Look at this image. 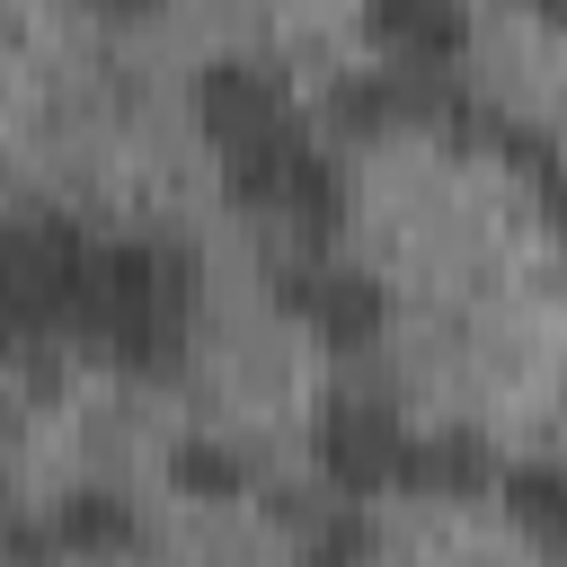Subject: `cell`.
<instances>
[{
    "label": "cell",
    "instance_id": "15",
    "mask_svg": "<svg viewBox=\"0 0 567 567\" xmlns=\"http://www.w3.org/2000/svg\"><path fill=\"white\" fill-rule=\"evenodd\" d=\"M514 9H523L532 27H567V0H514Z\"/></svg>",
    "mask_w": 567,
    "mask_h": 567
},
{
    "label": "cell",
    "instance_id": "16",
    "mask_svg": "<svg viewBox=\"0 0 567 567\" xmlns=\"http://www.w3.org/2000/svg\"><path fill=\"white\" fill-rule=\"evenodd\" d=\"M97 9H106V18H151L159 0H97Z\"/></svg>",
    "mask_w": 567,
    "mask_h": 567
},
{
    "label": "cell",
    "instance_id": "9",
    "mask_svg": "<svg viewBox=\"0 0 567 567\" xmlns=\"http://www.w3.org/2000/svg\"><path fill=\"white\" fill-rule=\"evenodd\" d=\"M44 514H53V549L62 558H133V549H151V523H142V505L124 487H62Z\"/></svg>",
    "mask_w": 567,
    "mask_h": 567
},
{
    "label": "cell",
    "instance_id": "5",
    "mask_svg": "<svg viewBox=\"0 0 567 567\" xmlns=\"http://www.w3.org/2000/svg\"><path fill=\"white\" fill-rule=\"evenodd\" d=\"M408 470H416V425H408L390 399L328 390V399L310 408V478H319L328 496L381 505V496H408Z\"/></svg>",
    "mask_w": 567,
    "mask_h": 567
},
{
    "label": "cell",
    "instance_id": "12",
    "mask_svg": "<svg viewBox=\"0 0 567 567\" xmlns=\"http://www.w3.org/2000/svg\"><path fill=\"white\" fill-rule=\"evenodd\" d=\"M292 549H301V558H363V549H381V523H372V505L319 487V496L292 514Z\"/></svg>",
    "mask_w": 567,
    "mask_h": 567
},
{
    "label": "cell",
    "instance_id": "2",
    "mask_svg": "<svg viewBox=\"0 0 567 567\" xmlns=\"http://www.w3.org/2000/svg\"><path fill=\"white\" fill-rule=\"evenodd\" d=\"M213 177H221L230 213L284 230V248H337L346 221H354V168H346V142L310 133L301 115L275 124V133H257V142H239V151H221Z\"/></svg>",
    "mask_w": 567,
    "mask_h": 567
},
{
    "label": "cell",
    "instance_id": "14",
    "mask_svg": "<svg viewBox=\"0 0 567 567\" xmlns=\"http://www.w3.org/2000/svg\"><path fill=\"white\" fill-rule=\"evenodd\" d=\"M532 204H540V221H549V230L567 239V159H558L549 177H532Z\"/></svg>",
    "mask_w": 567,
    "mask_h": 567
},
{
    "label": "cell",
    "instance_id": "8",
    "mask_svg": "<svg viewBox=\"0 0 567 567\" xmlns=\"http://www.w3.org/2000/svg\"><path fill=\"white\" fill-rule=\"evenodd\" d=\"M496 443L478 425H416V470H408V496H434V505H496Z\"/></svg>",
    "mask_w": 567,
    "mask_h": 567
},
{
    "label": "cell",
    "instance_id": "1",
    "mask_svg": "<svg viewBox=\"0 0 567 567\" xmlns=\"http://www.w3.org/2000/svg\"><path fill=\"white\" fill-rule=\"evenodd\" d=\"M204 319V266L195 248L142 230V239H97L89 257V301H80V354L115 363V372H177Z\"/></svg>",
    "mask_w": 567,
    "mask_h": 567
},
{
    "label": "cell",
    "instance_id": "11",
    "mask_svg": "<svg viewBox=\"0 0 567 567\" xmlns=\"http://www.w3.org/2000/svg\"><path fill=\"white\" fill-rule=\"evenodd\" d=\"M496 514H505L532 549L567 558V461H558V452L505 461V478H496Z\"/></svg>",
    "mask_w": 567,
    "mask_h": 567
},
{
    "label": "cell",
    "instance_id": "7",
    "mask_svg": "<svg viewBox=\"0 0 567 567\" xmlns=\"http://www.w3.org/2000/svg\"><path fill=\"white\" fill-rule=\"evenodd\" d=\"M354 27L381 62H408V71H461L478 44L470 0H354Z\"/></svg>",
    "mask_w": 567,
    "mask_h": 567
},
{
    "label": "cell",
    "instance_id": "10",
    "mask_svg": "<svg viewBox=\"0 0 567 567\" xmlns=\"http://www.w3.org/2000/svg\"><path fill=\"white\" fill-rule=\"evenodd\" d=\"M159 478H168V496H186V505H213V514L257 496V461H248L230 434H213V425L177 434V443H168V461H159Z\"/></svg>",
    "mask_w": 567,
    "mask_h": 567
},
{
    "label": "cell",
    "instance_id": "13",
    "mask_svg": "<svg viewBox=\"0 0 567 567\" xmlns=\"http://www.w3.org/2000/svg\"><path fill=\"white\" fill-rule=\"evenodd\" d=\"M0 558H62L53 514H9V496H0Z\"/></svg>",
    "mask_w": 567,
    "mask_h": 567
},
{
    "label": "cell",
    "instance_id": "3",
    "mask_svg": "<svg viewBox=\"0 0 567 567\" xmlns=\"http://www.w3.org/2000/svg\"><path fill=\"white\" fill-rule=\"evenodd\" d=\"M97 239L71 213H18L0 221V363H35L53 346H80Z\"/></svg>",
    "mask_w": 567,
    "mask_h": 567
},
{
    "label": "cell",
    "instance_id": "4",
    "mask_svg": "<svg viewBox=\"0 0 567 567\" xmlns=\"http://www.w3.org/2000/svg\"><path fill=\"white\" fill-rule=\"evenodd\" d=\"M266 301H275V319H292L319 354H372V346L390 337V319H399L390 284H381L372 266L337 257V248H284V257L266 266Z\"/></svg>",
    "mask_w": 567,
    "mask_h": 567
},
{
    "label": "cell",
    "instance_id": "6",
    "mask_svg": "<svg viewBox=\"0 0 567 567\" xmlns=\"http://www.w3.org/2000/svg\"><path fill=\"white\" fill-rule=\"evenodd\" d=\"M186 115H195L204 159H221V151L292 124L301 106H292V80H284L266 53H204V62H195V89H186Z\"/></svg>",
    "mask_w": 567,
    "mask_h": 567
}]
</instances>
